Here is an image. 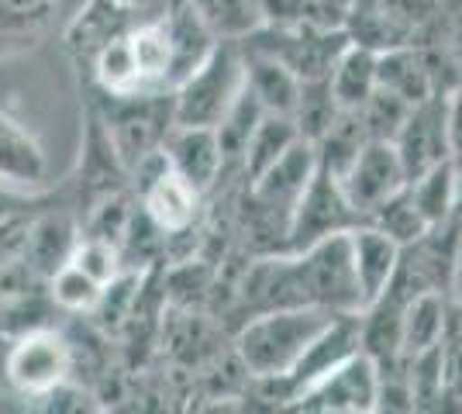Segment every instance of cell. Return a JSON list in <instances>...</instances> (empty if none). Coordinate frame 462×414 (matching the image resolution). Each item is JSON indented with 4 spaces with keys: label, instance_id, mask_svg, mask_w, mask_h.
Wrapping results in <instances>:
<instances>
[{
    "label": "cell",
    "instance_id": "cell-1",
    "mask_svg": "<svg viewBox=\"0 0 462 414\" xmlns=\"http://www.w3.org/2000/svg\"><path fill=\"white\" fill-rule=\"evenodd\" d=\"M338 315H331L325 308H276V311H263L252 315L242 332H238V359L249 370L252 380H270V376H283L308 353V345L325 332L328 325Z\"/></svg>",
    "mask_w": 462,
    "mask_h": 414
},
{
    "label": "cell",
    "instance_id": "cell-2",
    "mask_svg": "<svg viewBox=\"0 0 462 414\" xmlns=\"http://www.w3.org/2000/svg\"><path fill=\"white\" fill-rule=\"evenodd\" d=\"M90 107L104 121L128 177L142 159L162 149L176 124L173 94H97Z\"/></svg>",
    "mask_w": 462,
    "mask_h": 414
},
{
    "label": "cell",
    "instance_id": "cell-3",
    "mask_svg": "<svg viewBox=\"0 0 462 414\" xmlns=\"http://www.w3.org/2000/svg\"><path fill=\"white\" fill-rule=\"evenodd\" d=\"M245 87V56L238 41H217L214 52L173 90V121L183 128H217Z\"/></svg>",
    "mask_w": 462,
    "mask_h": 414
},
{
    "label": "cell",
    "instance_id": "cell-4",
    "mask_svg": "<svg viewBox=\"0 0 462 414\" xmlns=\"http://www.w3.org/2000/svg\"><path fill=\"white\" fill-rule=\"evenodd\" d=\"M293 259L310 308H325L331 315H359L366 308L352 262L348 232L321 238L318 245H310L308 253H297Z\"/></svg>",
    "mask_w": 462,
    "mask_h": 414
},
{
    "label": "cell",
    "instance_id": "cell-5",
    "mask_svg": "<svg viewBox=\"0 0 462 414\" xmlns=\"http://www.w3.org/2000/svg\"><path fill=\"white\" fill-rule=\"evenodd\" d=\"M363 349L359 342V315H338L328 325L321 336L308 345V353L300 355L283 376H270V380H255L259 400L276 404V408H290L293 400L308 394L310 387L328 376L335 366H342L348 355Z\"/></svg>",
    "mask_w": 462,
    "mask_h": 414
},
{
    "label": "cell",
    "instance_id": "cell-6",
    "mask_svg": "<svg viewBox=\"0 0 462 414\" xmlns=\"http://www.w3.org/2000/svg\"><path fill=\"white\" fill-rule=\"evenodd\" d=\"M73 376V345L59 328H39L11 338L4 359V380L24 397H42L69 383Z\"/></svg>",
    "mask_w": 462,
    "mask_h": 414
},
{
    "label": "cell",
    "instance_id": "cell-7",
    "mask_svg": "<svg viewBox=\"0 0 462 414\" xmlns=\"http://www.w3.org/2000/svg\"><path fill=\"white\" fill-rule=\"evenodd\" d=\"M359 225H366V217H359L352 211V204L342 194L338 179L318 166V173L308 183L304 198L297 200V207L290 215L287 238H283V249L280 253L283 256L308 253L310 245H318L321 238L338 235V232H352Z\"/></svg>",
    "mask_w": 462,
    "mask_h": 414
},
{
    "label": "cell",
    "instance_id": "cell-8",
    "mask_svg": "<svg viewBox=\"0 0 462 414\" xmlns=\"http://www.w3.org/2000/svg\"><path fill=\"white\" fill-rule=\"evenodd\" d=\"M314 173H318V149H314L310 138L300 135L266 173H259V177L252 179L249 204L263 217H270L273 228L280 225V232L287 238L290 215H293L297 200L304 198V190H308V183L314 179Z\"/></svg>",
    "mask_w": 462,
    "mask_h": 414
},
{
    "label": "cell",
    "instance_id": "cell-9",
    "mask_svg": "<svg viewBox=\"0 0 462 414\" xmlns=\"http://www.w3.org/2000/svg\"><path fill=\"white\" fill-rule=\"evenodd\" d=\"M56 300L49 280L39 276L24 259L0 262V336L21 338L39 328H56Z\"/></svg>",
    "mask_w": 462,
    "mask_h": 414
},
{
    "label": "cell",
    "instance_id": "cell-10",
    "mask_svg": "<svg viewBox=\"0 0 462 414\" xmlns=\"http://www.w3.org/2000/svg\"><path fill=\"white\" fill-rule=\"evenodd\" d=\"M132 179H135L142 211L152 217L162 235H183L190 228L193 217H197L200 194H193L190 187L176 177L173 166L162 156V149L142 159L132 170Z\"/></svg>",
    "mask_w": 462,
    "mask_h": 414
},
{
    "label": "cell",
    "instance_id": "cell-11",
    "mask_svg": "<svg viewBox=\"0 0 462 414\" xmlns=\"http://www.w3.org/2000/svg\"><path fill=\"white\" fill-rule=\"evenodd\" d=\"M407 183V173L401 166V156L393 149V142H376L369 138L366 145L359 149L356 162L346 170V177L338 179L342 194L352 204V211L359 217H366L383 204L386 198H393L401 187Z\"/></svg>",
    "mask_w": 462,
    "mask_h": 414
},
{
    "label": "cell",
    "instance_id": "cell-12",
    "mask_svg": "<svg viewBox=\"0 0 462 414\" xmlns=\"http://www.w3.org/2000/svg\"><path fill=\"white\" fill-rule=\"evenodd\" d=\"M393 149L401 156L407 183L428 173L431 166L452 159L448 152V94H435L424 104H414L401 135L393 138Z\"/></svg>",
    "mask_w": 462,
    "mask_h": 414
},
{
    "label": "cell",
    "instance_id": "cell-13",
    "mask_svg": "<svg viewBox=\"0 0 462 414\" xmlns=\"http://www.w3.org/2000/svg\"><path fill=\"white\" fill-rule=\"evenodd\" d=\"M128 170L117 156L115 142L107 135L104 121L94 107L87 104V115H83V149H79V200L87 204V211L100 204L104 198H115L125 187Z\"/></svg>",
    "mask_w": 462,
    "mask_h": 414
},
{
    "label": "cell",
    "instance_id": "cell-14",
    "mask_svg": "<svg viewBox=\"0 0 462 414\" xmlns=\"http://www.w3.org/2000/svg\"><path fill=\"white\" fill-rule=\"evenodd\" d=\"M142 18H145L142 11H132L117 0H87L66 28V49L79 66H94L97 56L111 41L125 39Z\"/></svg>",
    "mask_w": 462,
    "mask_h": 414
},
{
    "label": "cell",
    "instance_id": "cell-15",
    "mask_svg": "<svg viewBox=\"0 0 462 414\" xmlns=\"http://www.w3.org/2000/svg\"><path fill=\"white\" fill-rule=\"evenodd\" d=\"M83 228H79L73 207H56V204H42L32 228H28V245H24V262L39 276L52 280V276L73 259Z\"/></svg>",
    "mask_w": 462,
    "mask_h": 414
},
{
    "label": "cell",
    "instance_id": "cell-16",
    "mask_svg": "<svg viewBox=\"0 0 462 414\" xmlns=\"http://www.w3.org/2000/svg\"><path fill=\"white\" fill-rule=\"evenodd\" d=\"M162 156L173 166V173L193 194H208L217 177L225 173V156H221V142L214 128H183L173 124L170 135L162 142Z\"/></svg>",
    "mask_w": 462,
    "mask_h": 414
},
{
    "label": "cell",
    "instance_id": "cell-17",
    "mask_svg": "<svg viewBox=\"0 0 462 414\" xmlns=\"http://www.w3.org/2000/svg\"><path fill=\"white\" fill-rule=\"evenodd\" d=\"M300 400L325 404V408H342V411L369 414L380 400V370L363 349L348 355L342 366H335L328 376H321ZM297 404V400H293Z\"/></svg>",
    "mask_w": 462,
    "mask_h": 414
},
{
    "label": "cell",
    "instance_id": "cell-18",
    "mask_svg": "<svg viewBox=\"0 0 462 414\" xmlns=\"http://www.w3.org/2000/svg\"><path fill=\"white\" fill-rule=\"evenodd\" d=\"M49 159L32 128L0 107V183L14 190H35L45 183Z\"/></svg>",
    "mask_w": 462,
    "mask_h": 414
},
{
    "label": "cell",
    "instance_id": "cell-19",
    "mask_svg": "<svg viewBox=\"0 0 462 414\" xmlns=\"http://www.w3.org/2000/svg\"><path fill=\"white\" fill-rule=\"evenodd\" d=\"M376 87L397 94L411 107L424 104L435 94H442L439 79H435V69H431V60L418 45H397V49L376 52Z\"/></svg>",
    "mask_w": 462,
    "mask_h": 414
},
{
    "label": "cell",
    "instance_id": "cell-20",
    "mask_svg": "<svg viewBox=\"0 0 462 414\" xmlns=\"http://www.w3.org/2000/svg\"><path fill=\"white\" fill-rule=\"evenodd\" d=\"M348 242H352L356 276H359V287H363V304H373V300L386 290L390 276L397 270L401 245L390 235H383L380 228H373V225L352 228V232H348Z\"/></svg>",
    "mask_w": 462,
    "mask_h": 414
},
{
    "label": "cell",
    "instance_id": "cell-21",
    "mask_svg": "<svg viewBox=\"0 0 462 414\" xmlns=\"http://www.w3.org/2000/svg\"><path fill=\"white\" fill-rule=\"evenodd\" d=\"M242 56H245V87L255 94V100L270 115L293 118V107H297V97H300V79L293 77L283 62L266 56V52H255V49L242 45Z\"/></svg>",
    "mask_w": 462,
    "mask_h": 414
},
{
    "label": "cell",
    "instance_id": "cell-22",
    "mask_svg": "<svg viewBox=\"0 0 462 414\" xmlns=\"http://www.w3.org/2000/svg\"><path fill=\"white\" fill-rule=\"evenodd\" d=\"M328 87L342 111H359L376 90V52L348 41L328 73Z\"/></svg>",
    "mask_w": 462,
    "mask_h": 414
},
{
    "label": "cell",
    "instance_id": "cell-23",
    "mask_svg": "<svg viewBox=\"0 0 462 414\" xmlns=\"http://www.w3.org/2000/svg\"><path fill=\"white\" fill-rule=\"evenodd\" d=\"M448 315H452V297L442 290H428L418 294L404 311V332H401V353L404 359L418 353H428L442 342L445 328H448Z\"/></svg>",
    "mask_w": 462,
    "mask_h": 414
},
{
    "label": "cell",
    "instance_id": "cell-24",
    "mask_svg": "<svg viewBox=\"0 0 462 414\" xmlns=\"http://www.w3.org/2000/svg\"><path fill=\"white\" fill-rule=\"evenodd\" d=\"M190 7L217 41H242L266 24L263 0H190Z\"/></svg>",
    "mask_w": 462,
    "mask_h": 414
},
{
    "label": "cell",
    "instance_id": "cell-25",
    "mask_svg": "<svg viewBox=\"0 0 462 414\" xmlns=\"http://www.w3.org/2000/svg\"><path fill=\"white\" fill-rule=\"evenodd\" d=\"M297 138H300L297 121L287 118V115H270V111H266L263 121L255 124L249 145H245V156H242V173H245V179L252 183L259 173H266Z\"/></svg>",
    "mask_w": 462,
    "mask_h": 414
},
{
    "label": "cell",
    "instance_id": "cell-26",
    "mask_svg": "<svg viewBox=\"0 0 462 414\" xmlns=\"http://www.w3.org/2000/svg\"><path fill=\"white\" fill-rule=\"evenodd\" d=\"M366 142H369V135H366V128H363V121H359V111H338V118L328 124L325 135L314 142V149H318V166L328 170L335 179H342Z\"/></svg>",
    "mask_w": 462,
    "mask_h": 414
},
{
    "label": "cell",
    "instance_id": "cell-27",
    "mask_svg": "<svg viewBox=\"0 0 462 414\" xmlns=\"http://www.w3.org/2000/svg\"><path fill=\"white\" fill-rule=\"evenodd\" d=\"M407 190L428 225H442L445 217L456 215V162L445 159L439 166H431L428 173L411 179Z\"/></svg>",
    "mask_w": 462,
    "mask_h": 414
},
{
    "label": "cell",
    "instance_id": "cell-28",
    "mask_svg": "<svg viewBox=\"0 0 462 414\" xmlns=\"http://www.w3.org/2000/svg\"><path fill=\"white\" fill-rule=\"evenodd\" d=\"M266 115V107L255 100L249 87H242L238 90V97L231 100L228 115L221 118V124L214 128L217 132V142H221V156H225V166L231 162H238L242 166V156H245V145H249L252 132H255V124L263 121Z\"/></svg>",
    "mask_w": 462,
    "mask_h": 414
},
{
    "label": "cell",
    "instance_id": "cell-29",
    "mask_svg": "<svg viewBox=\"0 0 462 414\" xmlns=\"http://www.w3.org/2000/svg\"><path fill=\"white\" fill-rule=\"evenodd\" d=\"M369 225L373 228H380L383 235H390L397 245H411V242H418V238L431 228L424 215L418 211V204L411 198V190H407V183L393 194V198H386L373 215H369Z\"/></svg>",
    "mask_w": 462,
    "mask_h": 414
},
{
    "label": "cell",
    "instance_id": "cell-30",
    "mask_svg": "<svg viewBox=\"0 0 462 414\" xmlns=\"http://www.w3.org/2000/svg\"><path fill=\"white\" fill-rule=\"evenodd\" d=\"M338 100L331 94L325 79H300V97H297V107H293V121L300 128V135L318 142V138L328 132V124L338 118Z\"/></svg>",
    "mask_w": 462,
    "mask_h": 414
},
{
    "label": "cell",
    "instance_id": "cell-31",
    "mask_svg": "<svg viewBox=\"0 0 462 414\" xmlns=\"http://www.w3.org/2000/svg\"><path fill=\"white\" fill-rule=\"evenodd\" d=\"M49 294L56 300V308L62 315H94V308L100 304L104 287L94 276H87L79 266L66 262L52 280H49Z\"/></svg>",
    "mask_w": 462,
    "mask_h": 414
},
{
    "label": "cell",
    "instance_id": "cell-32",
    "mask_svg": "<svg viewBox=\"0 0 462 414\" xmlns=\"http://www.w3.org/2000/svg\"><path fill=\"white\" fill-rule=\"evenodd\" d=\"M407 115H411V104L401 100L397 94L383 90V87H376L373 97L359 107V121H363L366 135L376 138V142H393V138L401 135Z\"/></svg>",
    "mask_w": 462,
    "mask_h": 414
},
{
    "label": "cell",
    "instance_id": "cell-33",
    "mask_svg": "<svg viewBox=\"0 0 462 414\" xmlns=\"http://www.w3.org/2000/svg\"><path fill=\"white\" fill-rule=\"evenodd\" d=\"M73 266H79L87 276H94L100 287H107L111 280L125 273V262H121V249L111 245V242H104V238H90L83 235L77 245V253L69 259Z\"/></svg>",
    "mask_w": 462,
    "mask_h": 414
},
{
    "label": "cell",
    "instance_id": "cell-34",
    "mask_svg": "<svg viewBox=\"0 0 462 414\" xmlns=\"http://www.w3.org/2000/svg\"><path fill=\"white\" fill-rule=\"evenodd\" d=\"M448 152L452 162L462 166V87L448 94Z\"/></svg>",
    "mask_w": 462,
    "mask_h": 414
},
{
    "label": "cell",
    "instance_id": "cell-35",
    "mask_svg": "<svg viewBox=\"0 0 462 414\" xmlns=\"http://www.w3.org/2000/svg\"><path fill=\"white\" fill-rule=\"evenodd\" d=\"M35 200H39L35 194L21 198L14 187H4V183H0V221H7L11 215H18V211H24V207H32Z\"/></svg>",
    "mask_w": 462,
    "mask_h": 414
},
{
    "label": "cell",
    "instance_id": "cell-36",
    "mask_svg": "<svg viewBox=\"0 0 462 414\" xmlns=\"http://www.w3.org/2000/svg\"><path fill=\"white\" fill-rule=\"evenodd\" d=\"M287 414H363V411H342V408H325V404H310V400H297L290 404ZM373 414V411H369Z\"/></svg>",
    "mask_w": 462,
    "mask_h": 414
},
{
    "label": "cell",
    "instance_id": "cell-37",
    "mask_svg": "<svg viewBox=\"0 0 462 414\" xmlns=\"http://www.w3.org/2000/svg\"><path fill=\"white\" fill-rule=\"evenodd\" d=\"M448 297H452V304H462V238H459V249H456V262H452V280H448Z\"/></svg>",
    "mask_w": 462,
    "mask_h": 414
},
{
    "label": "cell",
    "instance_id": "cell-38",
    "mask_svg": "<svg viewBox=\"0 0 462 414\" xmlns=\"http://www.w3.org/2000/svg\"><path fill=\"white\" fill-rule=\"evenodd\" d=\"M117 4H125V7H132V11H142V14H149V11H155L162 0H117Z\"/></svg>",
    "mask_w": 462,
    "mask_h": 414
},
{
    "label": "cell",
    "instance_id": "cell-39",
    "mask_svg": "<svg viewBox=\"0 0 462 414\" xmlns=\"http://www.w3.org/2000/svg\"><path fill=\"white\" fill-rule=\"evenodd\" d=\"M7 345H11V338L0 336V387L7 383V380H4V359H7Z\"/></svg>",
    "mask_w": 462,
    "mask_h": 414
},
{
    "label": "cell",
    "instance_id": "cell-40",
    "mask_svg": "<svg viewBox=\"0 0 462 414\" xmlns=\"http://www.w3.org/2000/svg\"><path fill=\"white\" fill-rule=\"evenodd\" d=\"M452 315H456V325L462 328V304H452Z\"/></svg>",
    "mask_w": 462,
    "mask_h": 414
},
{
    "label": "cell",
    "instance_id": "cell-41",
    "mask_svg": "<svg viewBox=\"0 0 462 414\" xmlns=\"http://www.w3.org/2000/svg\"><path fill=\"white\" fill-rule=\"evenodd\" d=\"M414 414H421V411H414Z\"/></svg>",
    "mask_w": 462,
    "mask_h": 414
}]
</instances>
